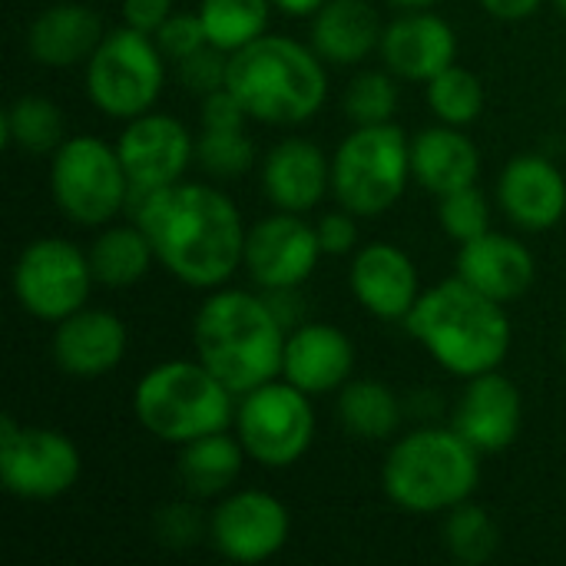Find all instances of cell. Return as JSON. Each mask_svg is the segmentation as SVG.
<instances>
[{
	"label": "cell",
	"instance_id": "60d3db41",
	"mask_svg": "<svg viewBox=\"0 0 566 566\" xmlns=\"http://www.w3.org/2000/svg\"><path fill=\"white\" fill-rule=\"evenodd\" d=\"M119 10H123V23L143 33H156L172 17V0H123Z\"/></svg>",
	"mask_w": 566,
	"mask_h": 566
},
{
	"label": "cell",
	"instance_id": "5bb4252c",
	"mask_svg": "<svg viewBox=\"0 0 566 566\" xmlns=\"http://www.w3.org/2000/svg\"><path fill=\"white\" fill-rule=\"evenodd\" d=\"M116 153L126 166L129 192H156L182 179L186 166L196 159V139L176 116L149 109L126 119Z\"/></svg>",
	"mask_w": 566,
	"mask_h": 566
},
{
	"label": "cell",
	"instance_id": "b9f144b4",
	"mask_svg": "<svg viewBox=\"0 0 566 566\" xmlns=\"http://www.w3.org/2000/svg\"><path fill=\"white\" fill-rule=\"evenodd\" d=\"M484 10L497 20H524L531 13H537V7L544 0H481Z\"/></svg>",
	"mask_w": 566,
	"mask_h": 566
},
{
	"label": "cell",
	"instance_id": "4dcf8cb0",
	"mask_svg": "<svg viewBox=\"0 0 566 566\" xmlns=\"http://www.w3.org/2000/svg\"><path fill=\"white\" fill-rule=\"evenodd\" d=\"M3 139L20 153H56L63 143V113L43 96H17L3 113Z\"/></svg>",
	"mask_w": 566,
	"mask_h": 566
},
{
	"label": "cell",
	"instance_id": "6da1fadb",
	"mask_svg": "<svg viewBox=\"0 0 566 566\" xmlns=\"http://www.w3.org/2000/svg\"><path fill=\"white\" fill-rule=\"evenodd\" d=\"M126 209L149 235L163 269L189 289L226 285L242 259L245 235L239 206L206 182H172L156 192H129Z\"/></svg>",
	"mask_w": 566,
	"mask_h": 566
},
{
	"label": "cell",
	"instance_id": "f6af8a7d",
	"mask_svg": "<svg viewBox=\"0 0 566 566\" xmlns=\"http://www.w3.org/2000/svg\"><path fill=\"white\" fill-rule=\"evenodd\" d=\"M554 3H557V10L566 17V0H554Z\"/></svg>",
	"mask_w": 566,
	"mask_h": 566
},
{
	"label": "cell",
	"instance_id": "4316f807",
	"mask_svg": "<svg viewBox=\"0 0 566 566\" xmlns=\"http://www.w3.org/2000/svg\"><path fill=\"white\" fill-rule=\"evenodd\" d=\"M245 458L249 454H245L239 438H232L229 431H216V434H206V438L182 444L176 474L189 494L219 497L239 481Z\"/></svg>",
	"mask_w": 566,
	"mask_h": 566
},
{
	"label": "cell",
	"instance_id": "7c38bea8",
	"mask_svg": "<svg viewBox=\"0 0 566 566\" xmlns=\"http://www.w3.org/2000/svg\"><path fill=\"white\" fill-rule=\"evenodd\" d=\"M83 474L80 448L53 428H20L0 418V481L20 501H56Z\"/></svg>",
	"mask_w": 566,
	"mask_h": 566
},
{
	"label": "cell",
	"instance_id": "bcb514c9",
	"mask_svg": "<svg viewBox=\"0 0 566 566\" xmlns=\"http://www.w3.org/2000/svg\"><path fill=\"white\" fill-rule=\"evenodd\" d=\"M564 355H566V342H564Z\"/></svg>",
	"mask_w": 566,
	"mask_h": 566
},
{
	"label": "cell",
	"instance_id": "cb8c5ba5",
	"mask_svg": "<svg viewBox=\"0 0 566 566\" xmlns=\"http://www.w3.org/2000/svg\"><path fill=\"white\" fill-rule=\"evenodd\" d=\"M99 40H103V23L96 10L76 0L46 7L27 33L30 56L53 70H66L76 66L80 60H90Z\"/></svg>",
	"mask_w": 566,
	"mask_h": 566
},
{
	"label": "cell",
	"instance_id": "d6986e66",
	"mask_svg": "<svg viewBox=\"0 0 566 566\" xmlns=\"http://www.w3.org/2000/svg\"><path fill=\"white\" fill-rule=\"evenodd\" d=\"M501 209L524 232H547L566 212L564 172L537 153L514 156L497 179Z\"/></svg>",
	"mask_w": 566,
	"mask_h": 566
},
{
	"label": "cell",
	"instance_id": "ffe728a7",
	"mask_svg": "<svg viewBox=\"0 0 566 566\" xmlns=\"http://www.w3.org/2000/svg\"><path fill=\"white\" fill-rule=\"evenodd\" d=\"M378 50H381L385 66L395 76L428 83L454 63L458 33L444 17L415 10V13H405L385 27Z\"/></svg>",
	"mask_w": 566,
	"mask_h": 566
},
{
	"label": "cell",
	"instance_id": "ac0fdd59",
	"mask_svg": "<svg viewBox=\"0 0 566 566\" xmlns=\"http://www.w3.org/2000/svg\"><path fill=\"white\" fill-rule=\"evenodd\" d=\"M524 424V401L511 378L497 368L468 378V388L454 408V431L478 451H504L517 441Z\"/></svg>",
	"mask_w": 566,
	"mask_h": 566
},
{
	"label": "cell",
	"instance_id": "f546056e",
	"mask_svg": "<svg viewBox=\"0 0 566 566\" xmlns=\"http://www.w3.org/2000/svg\"><path fill=\"white\" fill-rule=\"evenodd\" d=\"M272 7V0H202L196 13L206 27L209 43L226 53H235L252 40L265 36Z\"/></svg>",
	"mask_w": 566,
	"mask_h": 566
},
{
	"label": "cell",
	"instance_id": "9a60e30c",
	"mask_svg": "<svg viewBox=\"0 0 566 566\" xmlns=\"http://www.w3.org/2000/svg\"><path fill=\"white\" fill-rule=\"evenodd\" d=\"M292 517L285 504L265 491L229 494L209 521V537L216 551L232 564L272 560L289 544Z\"/></svg>",
	"mask_w": 566,
	"mask_h": 566
},
{
	"label": "cell",
	"instance_id": "8fae6325",
	"mask_svg": "<svg viewBox=\"0 0 566 566\" xmlns=\"http://www.w3.org/2000/svg\"><path fill=\"white\" fill-rule=\"evenodd\" d=\"M93 282L90 255L60 235L27 242L13 262V295L20 308L53 325L83 308Z\"/></svg>",
	"mask_w": 566,
	"mask_h": 566
},
{
	"label": "cell",
	"instance_id": "30bf717a",
	"mask_svg": "<svg viewBox=\"0 0 566 566\" xmlns=\"http://www.w3.org/2000/svg\"><path fill=\"white\" fill-rule=\"evenodd\" d=\"M308 398L312 395L285 378L245 391L235 408V431L245 454L272 471L298 464L315 441V411Z\"/></svg>",
	"mask_w": 566,
	"mask_h": 566
},
{
	"label": "cell",
	"instance_id": "d590c367",
	"mask_svg": "<svg viewBox=\"0 0 566 566\" xmlns=\"http://www.w3.org/2000/svg\"><path fill=\"white\" fill-rule=\"evenodd\" d=\"M438 219H441V229L451 239L471 242V239H478V235H484L491 229V206H488L484 192L474 182V186H464V189H454V192L441 196Z\"/></svg>",
	"mask_w": 566,
	"mask_h": 566
},
{
	"label": "cell",
	"instance_id": "44dd1931",
	"mask_svg": "<svg viewBox=\"0 0 566 566\" xmlns=\"http://www.w3.org/2000/svg\"><path fill=\"white\" fill-rule=\"evenodd\" d=\"M355 371V345L345 332L325 322L298 325L285 342L282 378L305 395L342 391Z\"/></svg>",
	"mask_w": 566,
	"mask_h": 566
},
{
	"label": "cell",
	"instance_id": "4fadbf2b",
	"mask_svg": "<svg viewBox=\"0 0 566 566\" xmlns=\"http://www.w3.org/2000/svg\"><path fill=\"white\" fill-rule=\"evenodd\" d=\"M318 229L308 226L298 212H275L259 219L245 235V272L265 292L298 289L322 259Z\"/></svg>",
	"mask_w": 566,
	"mask_h": 566
},
{
	"label": "cell",
	"instance_id": "5b68a950",
	"mask_svg": "<svg viewBox=\"0 0 566 566\" xmlns=\"http://www.w3.org/2000/svg\"><path fill=\"white\" fill-rule=\"evenodd\" d=\"M478 454L454 428L411 431L388 451L381 488L408 514H448L474 494L481 481Z\"/></svg>",
	"mask_w": 566,
	"mask_h": 566
},
{
	"label": "cell",
	"instance_id": "836d02e7",
	"mask_svg": "<svg viewBox=\"0 0 566 566\" xmlns=\"http://www.w3.org/2000/svg\"><path fill=\"white\" fill-rule=\"evenodd\" d=\"M196 159L219 179L245 176L255 163V143L245 129H202L196 139Z\"/></svg>",
	"mask_w": 566,
	"mask_h": 566
},
{
	"label": "cell",
	"instance_id": "ab89813d",
	"mask_svg": "<svg viewBox=\"0 0 566 566\" xmlns=\"http://www.w3.org/2000/svg\"><path fill=\"white\" fill-rule=\"evenodd\" d=\"M245 119L249 113L229 86L202 96V129H245Z\"/></svg>",
	"mask_w": 566,
	"mask_h": 566
},
{
	"label": "cell",
	"instance_id": "8992f818",
	"mask_svg": "<svg viewBox=\"0 0 566 566\" xmlns=\"http://www.w3.org/2000/svg\"><path fill=\"white\" fill-rule=\"evenodd\" d=\"M232 398L235 391L199 358L163 361L139 378L133 411L153 438L182 448L196 438L229 431V424H235Z\"/></svg>",
	"mask_w": 566,
	"mask_h": 566
},
{
	"label": "cell",
	"instance_id": "484cf974",
	"mask_svg": "<svg viewBox=\"0 0 566 566\" xmlns=\"http://www.w3.org/2000/svg\"><path fill=\"white\" fill-rule=\"evenodd\" d=\"M381 20L368 0H328L312 17V46L325 63L352 66L381 46Z\"/></svg>",
	"mask_w": 566,
	"mask_h": 566
},
{
	"label": "cell",
	"instance_id": "7402d4cb",
	"mask_svg": "<svg viewBox=\"0 0 566 566\" xmlns=\"http://www.w3.org/2000/svg\"><path fill=\"white\" fill-rule=\"evenodd\" d=\"M458 275L494 302H514L534 285L537 262L521 239L488 229L484 235L461 242Z\"/></svg>",
	"mask_w": 566,
	"mask_h": 566
},
{
	"label": "cell",
	"instance_id": "603a6c76",
	"mask_svg": "<svg viewBox=\"0 0 566 566\" xmlns=\"http://www.w3.org/2000/svg\"><path fill=\"white\" fill-rule=\"evenodd\" d=\"M262 186L275 209L312 212L332 189V159L308 139H282L265 156Z\"/></svg>",
	"mask_w": 566,
	"mask_h": 566
},
{
	"label": "cell",
	"instance_id": "f1b7e54d",
	"mask_svg": "<svg viewBox=\"0 0 566 566\" xmlns=\"http://www.w3.org/2000/svg\"><path fill=\"white\" fill-rule=\"evenodd\" d=\"M338 418L342 424L365 441H385L401 424V405L385 381H348L338 395Z\"/></svg>",
	"mask_w": 566,
	"mask_h": 566
},
{
	"label": "cell",
	"instance_id": "52a82bcc",
	"mask_svg": "<svg viewBox=\"0 0 566 566\" xmlns=\"http://www.w3.org/2000/svg\"><path fill=\"white\" fill-rule=\"evenodd\" d=\"M411 143L395 123L355 126L332 156V196L352 216L388 212L408 186Z\"/></svg>",
	"mask_w": 566,
	"mask_h": 566
},
{
	"label": "cell",
	"instance_id": "9c48e42d",
	"mask_svg": "<svg viewBox=\"0 0 566 566\" xmlns=\"http://www.w3.org/2000/svg\"><path fill=\"white\" fill-rule=\"evenodd\" d=\"M50 189L60 212L80 226H106L129 202V176L116 146L99 136L63 139L53 153Z\"/></svg>",
	"mask_w": 566,
	"mask_h": 566
},
{
	"label": "cell",
	"instance_id": "3957f363",
	"mask_svg": "<svg viewBox=\"0 0 566 566\" xmlns=\"http://www.w3.org/2000/svg\"><path fill=\"white\" fill-rule=\"evenodd\" d=\"M192 342L199 361L235 395H245L282 375L289 335L269 298L222 289L199 305Z\"/></svg>",
	"mask_w": 566,
	"mask_h": 566
},
{
	"label": "cell",
	"instance_id": "74e56055",
	"mask_svg": "<svg viewBox=\"0 0 566 566\" xmlns=\"http://www.w3.org/2000/svg\"><path fill=\"white\" fill-rule=\"evenodd\" d=\"M156 43H159V50H163V56L166 60H172V63H179V60H186L189 53H196L199 46H206L209 43V36H206V27H202V20H199V13H172L156 33Z\"/></svg>",
	"mask_w": 566,
	"mask_h": 566
},
{
	"label": "cell",
	"instance_id": "ba28073f",
	"mask_svg": "<svg viewBox=\"0 0 566 566\" xmlns=\"http://www.w3.org/2000/svg\"><path fill=\"white\" fill-rule=\"evenodd\" d=\"M166 83V56L153 33L129 23L103 33L86 60V93L113 119H136L153 109Z\"/></svg>",
	"mask_w": 566,
	"mask_h": 566
},
{
	"label": "cell",
	"instance_id": "277c9868",
	"mask_svg": "<svg viewBox=\"0 0 566 566\" xmlns=\"http://www.w3.org/2000/svg\"><path fill=\"white\" fill-rule=\"evenodd\" d=\"M226 86L245 106L249 119L269 126H295L325 106L328 73L315 46L265 33L229 53Z\"/></svg>",
	"mask_w": 566,
	"mask_h": 566
},
{
	"label": "cell",
	"instance_id": "ee69618b",
	"mask_svg": "<svg viewBox=\"0 0 566 566\" xmlns=\"http://www.w3.org/2000/svg\"><path fill=\"white\" fill-rule=\"evenodd\" d=\"M388 3L405 7V10H428V7H434V3H441V0H388Z\"/></svg>",
	"mask_w": 566,
	"mask_h": 566
},
{
	"label": "cell",
	"instance_id": "2e32d148",
	"mask_svg": "<svg viewBox=\"0 0 566 566\" xmlns=\"http://www.w3.org/2000/svg\"><path fill=\"white\" fill-rule=\"evenodd\" d=\"M348 282L361 308L385 322L408 318L415 302L421 298V282L411 255L391 242L361 245L352 259Z\"/></svg>",
	"mask_w": 566,
	"mask_h": 566
},
{
	"label": "cell",
	"instance_id": "d4e9b609",
	"mask_svg": "<svg viewBox=\"0 0 566 566\" xmlns=\"http://www.w3.org/2000/svg\"><path fill=\"white\" fill-rule=\"evenodd\" d=\"M481 172V153L461 126H431L411 139V176L434 196L474 186Z\"/></svg>",
	"mask_w": 566,
	"mask_h": 566
},
{
	"label": "cell",
	"instance_id": "83f0119b",
	"mask_svg": "<svg viewBox=\"0 0 566 566\" xmlns=\"http://www.w3.org/2000/svg\"><path fill=\"white\" fill-rule=\"evenodd\" d=\"M90 269L93 279L106 289H129L136 282L146 279V272L153 269L156 249L149 242V235L143 232V226H109L106 232H99L90 245Z\"/></svg>",
	"mask_w": 566,
	"mask_h": 566
},
{
	"label": "cell",
	"instance_id": "1f68e13d",
	"mask_svg": "<svg viewBox=\"0 0 566 566\" xmlns=\"http://www.w3.org/2000/svg\"><path fill=\"white\" fill-rule=\"evenodd\" d=\"M444 547L454 560L468 566L488 564L501 547V531L494 517L478 504H458L444 521Z\"/></svg>",
	"mask_w": 566,
	"mask_h": 566
},
{
	"label": "cell",
	"instance_id": "d6a6232c",
	"mask_svg": "<svg viewBox=\"0 0 566 566\" xmlns=\"http://www.w3.org/2000/svg\"><path fill=\"white\" fill-rule=\"evenodd\" d=\"M428 103L441 123L471 126L484 109V83L471 70L451 63L434 80H428Z\"/></svg>",
	"mask_w": 566,
	"mask_h": 566
},
{
	"label": "cell",
	"instance_id": "7a4b0ae2",
	"mask_svg": "<svg viewBox=\"0 0 566 566\" xmlns=\"http://www.w3.org/2000/svg\"><path fill=\"white\" fill-rule=\"evenodd\" d=\"M405 325L411 338L458 378L501 368L514 338L504 302L478 292L461 275L421 292Z\"/></svg>",
	"mask_w": 566,
	"mask_h": 566
},
{
	"label": "cell",
	"instance_id": "f35d334b",
	"mask_svg": "<svg viewBox=\"0 0 566 566\" xmlns=\"http://www.w3.org/2000/svg\"><path fill=\"white\" fill-rule=\"evenodd\" d=\"M315 229H318L322 252L332 255V259L352 255V252L358 249V226H355V216H352L348 209L322 216V222H318Z\"/></svg>",
	"mask_w": 566,
	"mask_h": 566
},
{
	"label": "cell",
	"instance_id": "e0dca14e",
	"mask_svg": "<svg viewBox=\"0 0 566 566\" xmlns=\"http://www.w3.org/2000/svg\"><path fill=\"white\" fill-rule=\"evenodd\" d=\"M126 345H129V332L119 315L83 305L80 312L56 322L50 352L60 371L73 378H99L123 361Z\"/></svg>",
	"mask_w": 566,
	"mask_h": 566
},
{
	"label": "cell",
	"instance_id": "8d00e7d4",
	"mask_svg": "<svg viewBox=\"0 0 566 566\" xmlns=\"http://www.w3.org/2000/svg\"><path fill=\"white\" fill-rule=\"evenodd\" d=\"M176 76H179V83L186 90H192L199 96H206L212 90H222L226 80H229V53L206 43V46H199L196 53H189L186 60L176 63Z\"/></svg>",
	"mask_w": 566,
	"mask_h": 566
},
{
	"label": "cell",
	"instance_id": "7bdbcfd3",
	"mask_svg": "<svg viewBox=\"0 0 566 566\" xmlns=\"http://www.w3.org/2000/svg\"><path fill=\"white\" fill-rule=\"evenodd\" d=\"M272 3L289 17H315L328 0H272Z\"/></svg>",
	"mask_w": 566,
	"mask_h": 566
},
{
	"label": "cell",
	"instance_id": "e575fe53",
	"mask_svg": "<svg viewBox=\"0 0 566 566\" xmlns=\"http://www.w3.org/2000/svg\"><path fill=\"white\" fill-rule=\"evenodd\" d=\"M398 109V83L391 80V70H365L348 83L345 93V113L355 126H375L391 123Z\"/></svg>",
	"mask_w": 566,
	"mask_h": 566
}]
</instances>
